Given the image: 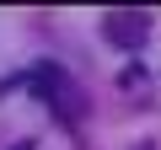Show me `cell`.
<instances>
[{
  "instance_id": "2",
  "label": "cell",
  "mask_w": 161,
  "mask_h": 150,
  "mask_svg": "<svg viewBox=\"0 0 161 150\" xmlns=\"http://www.w3.org/2000/svg\"><path fill=\"white\" fill-rule=\"evenodd\" d=\"M11 150H38V145H32V139H22V145H11Z\"/></svg>"
},
{
  "instance_id": "1",
  "label": "cell",
  "mask_w": 161,
  "mask_h": 150,
  "mask_svg": "<svg viewBox=\"0 0 161 150\" xmlns=\"http://www.w3.org/2000/svg\"><path fill=\"white\" fill-rule=\"evenodd\" d=\"M102 38H108L113 48H124V54H140V48L150 43V11H140V6L108 11V16H102Z\"/></svg>"
}]
</instances>
